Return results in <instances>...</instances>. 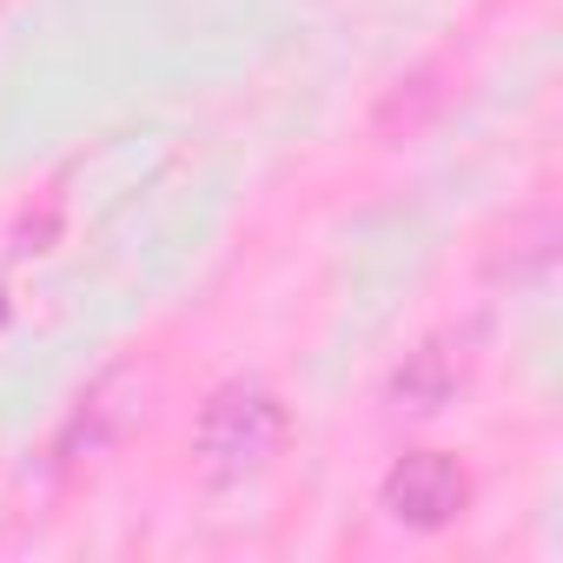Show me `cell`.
<instances>
[{
	"label": "cell",
	"mask_w": 563,
	"mask_h": 563,
	"mask_svg": "<svg viewBox=\"0 0 563 563\" xmlns=\"http://www.w3.org/2000/svg\"><path fill=\"white\" fill-rule=\"evenodd\" d=\"M286 444V405H278L272 385L258 378H232L219 385L206 405H199V424H192V451L212 477H245L258 471L265 457H278Z\"/></svg>",
	"instance_id": "6da1fadb"
},
{
	"label": "cell",
	"mask_w": 563,
	"mask_h": 563,
	"mask_svg": "<svg viewBox=\"0 0 563 563\" xmlns=\"http://www.w3.org/2000/svg\"><path fill=\"white\" fill-rule=\"evenodd\" d=\"M385 510L405 530H444L464 504H471V477L444 457V451H411L385 471Z\"/></svg>",
	"instance_id": "7a4b0ae2"
},
{
	"label": "cell",
	"mask_w": 563,
	"mask_h": 563,
	"mask_svg": "<svg viewBox=\"0 0 563 563\" xmlns=\"http://www.w3.org/2000/svg\"><path fill=\"white\" fill-rule=\"evenodd\" d=\"M140 391H146V385H140V372H133V365L107 372V378L80 398V411L67 418V431H60V457H67V464H80V457H100L107 444H120V438L140 424V411H146V405H140Z\"/></svg>",
	"instance_id": "3957f363"
},
{
	"label": "cell",
	"mask_w": 563,
	"mask_h": 563,
	"mask_svg": "<svg viewBox=\"0 0 563 563\" xmlns=\"http://www.w3.org/2000/svg\"><path fill=\"white\" fill-rule=\"evenodd\" d=\"M464 372H471V332H431L418 352H405V365L391 372L385 398H391L398 411H418V418H424V411H438V405L457 398Z\"/></svg>",
	"instance_id": "277c9868"
},
{
	"label": "cell",
	"mask_w": 563,
	"mask_h": 563,
	"mask_svg": "<svg viewBox=\"0 0 563 563\" xmlns=\"http://www.w3.org/2000/svg\"><path fill=\"white\" fill-rule=\"evenodd\" d=\"M444 107H451V67H418V74H405V80L378 100L372 140H385V146L424 140V133L444 120Z\"/></svg>",
	"instance_id": "5b68a950"
},
{
	"label": "cell",
	"mask_w": 563,
	"mask_h": 563,
	"mask_svg": "<svg viewBox=\"0 0 563 563\" xmlns=\"http://www.w3.org/2000/svg\"><path fill=\"white\" fill-rule=\"evenodd\" d=\"M0 312H8V306H0Z\"/></svg>",
	"instance_id": "8992f818"
}]
</instances>
